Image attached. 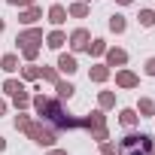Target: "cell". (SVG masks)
<instances>
[{"label": "cell", "mask_w": 155, "mask_h": 155, "mask_svg": "<svg viewBox=\"0 0 155 155\" xmlns=\"http://www.w3.org/2000/svg\"><path fill=\"white\" fill-rule=\"evenodd\" d=\"M31 104H34V110H37L40 122H46L52 131L79 128V125H82V119H73L70 113H64V107H61V101H58V97H46V94H37Z\"/></svg>", "instance_id": "cell-1"}, {"label": "cell", "mask_w": 155, "mask_h": 155, "mask_svg": "<svg viewBox=\"0 0 155 155\" xmlns=\"http://www.w3.org/2000/svg\"><path fill=\"white\" fill-rule=\"evenodd\" d=\"M152 149H155V143L149 134H128L119 143V155H149Z\"/></svg>", "instance_id": "cell-2"}, {"label": "cell", "mask_w": 155, "mask_h": 155, "mask_svg": "<svg viewBox=\"0 0 155 155\" xmlns=\"http://www.w3.org/2000/svg\"><path fill=\"white\" fill-rule=\"evenodd\" d=\"M25 134H28L34 143H40V146H55V140H58V131H52L46 122H31Z\"/></svg>", "instance_id": "cell-3"}, {"label": "cell", "mask_w": 155, "mask_h": 155, "mask_svg": "<svg viewBox=\"0 0 155 155\" xmlns=\"http://www.w3.org/2000/svg\"><path fill=\"white\" fill-rule=\"evenodd\" d=\"M88 40H91V34H88L85 28H76V31L67 37V43H70V49H73V52H82V49L88 46Z\"/></svg>", "instance_id": "cell-4"}, {"label": "cell", "mask_w": 155, "mask_h": 155, "mask_svg": "<svg viewBox=\"0 0 155 155\" xmlns=\"http://www.w3.org/2000/svg\"><path fill=\"white\" fill-rule=\"evenodd\" d=\"M107 67H125L128 64V52L125 49H107Z\"/></svg>", "instance_id": "cell-5"}, {"label": "cell", "mask_w": 155, "mask_h": 155, "mask_svg": "<svg viewBox=\"0 0 155 155\" xmlns=\"http://www.w3.org/2000/svg\"><path fill=\"white\" fill-rule=\"evenodd\" d=\"M116 85L119 88H137L140 79H137V73H131V70H119L116 73Z\"/></svg>", "instance_id": "cell-6"}, {"label": "cell", "mask_w": 155, "mask_h": 155, "mask_svg": "<svg viewBox=\"0 0 155 155\" xmlns=\"http://www.w3.org/2000/svg\"><path fill=\"white\" fill-rule=\"evenodd\" d=\"M104 125H107L104 110H94L91 116H85V119H82V128H88V131H97V128H104Z\"/></svg>", "instance_id": "cell-7"}, {"label": "cell", "mask_w": 155, "mask_h": 155, "mask_svg": "<svg viewBox=\"0 0 155 155\" xmlns=\"http://www.w3.org/2000/svg\"><path fill=\"white\" fill-rule=\"evenodd\" d=\"M15 43H18V49H21V46H28V43H43V31H40V28H28L25 34H18V40H15Z\"/></svg>", "instance_id": "cell-8"}, {"label": "cell", "mask_w": 155, "mask_h": 155, "mask_svg": "<svg viewBox=\"0 0 155 155\" xmlns=\"http://www.w3.org/2000/svg\"><path fill=\"white\" fill-rule=\"evenodd\" d=\"M67 18H70V15H67V9H64V6H61V3H55V6H52V9H49V21H52V25H55V28H61V25H64V21H67Z\"/></svg>", "instance_id": "cell-9"}, {"label": "cell", "mask_w": 155, "mask_h": 155, "mask_svg": "<svg viewBox=\"0 0 155 155\" xmlns=\"http://www.w3.org/2000/svg\"><path fill=\"white\" fill-rule=\"evenodd\" d=\"M58 70L67 73V76H73L76 70H79V67H76V58H73V55H61V58H58Z\"/></svg>", "instance_id": "cell-10"}, {"label": "cell", "mask_w": 155, "mask_h": 155, "mask_svg": "<svg viewBox=\"0 0 155 155\" xmlns=\"http://www.w3.org/2000/svg\"><path fill=\"white\" fill-rule=\"evenodd\" d=\"M88 79H91V82H107V79H110V67H107V64H94L91 73H88Z\"/></svg>", "instance_id": "cell-11"}, {"label": "cell", "mask_w": 155, "mask_h": 155, "mask_svg": "<svg viewBox=\"0 0 155 155\" xmlns=\"http://www.w3.org/2000/svg\"><path fill=\"white\" fill-rule=\"evenodd\" d=\"M37 18H43V9H40L37 3H34V6H28V9L21 12V18H18V21H21V25H34Z\"/></svg>", "instance_id": "cell-12"}, {"label": "cell", "mask_w": 155, "mask_h": 155, "mask_svg": "<svg viewBox=\"0 0 155 155\" xmlns=\"http://www.w3.org/2000/svg\"><path fill=\"white\" fill-rule=\"evenodd\" d=\"M55 91H58V101H70L76 88H73V82H64V79H58V82H55Z\"/></svg>", "instance_id": "cell-13"}, {"label": "cell", "mask_w": 155, "mask_h": 155, "mask_svg": "<svg viewBox=\"0 0 155 155\" xmlns=\"http://www.w3.org/2000/svg\"><path fill=\"white\" fill-rule=\"evenodd\" d=\"M64 43H67V34H64V31H52V34L46 37V46H49V49H61Z\"/></svg>", "instance_id": "cell-14"}, {"label": "cell", "mask_w": 155, "mask_h": 155, "mask_svg": "<svg viewBox=\"0 0 155 155\" xmlns=\"http://www.w3.org/2000/svg\"><path fill=\"white\" fill-rule=\"evenodd\" d=\"M0 70H6V73H15L18 70V55H3V58H0Z\"/></svg>", "instance_id": "cell-15"}, {"label": "cell", "mask_w": 155, "mask_h": 155, "mask_svg": "<svg viewBox=\"0 0 155 155\" xmlns=\"http://www.w3.org/2000/svg\"><path fill=\"white\" fill-rule=\"evenodd\" d=\"M137 113H140V116H155V101H152V97H143V101L137 104Z\"/></svg>", "instance_id": "cell-16"}, {"label": "cell", "mask_w": 155, "mask_h": 155, "mask_svg": "<svg viewBox=\"0 0 155 155\" xmlns=\"http://www.w3.org/2000/svg\"><path fill=\"white\" fill-rule=\"evenodd\" d=\"M67 15H73V18H85V15H88V6L82 3V0H76V3L67 9Z\"/></svg>", "instance_id": "cell-17"}, {"label": "cell", "mask_w": 155, "mask_h": 155, "mask_svg": "<svg viewBox=\"0 0 155 155\" xmlns=\"http://www.w3.org/2000/svg\"><path fill=\"white\" fill-rule=\"evenodd\" d=\"M125 28H128V21H125V15H116V12H113V15H110V31H116V34H122Z\"/></svg>", "instance_id": "cell-18"}, {"label": "cell", "mask_w": 155, "mask_h": 155, "mask_svg": "<svg viewBox=\"0 0 155 155\" xmlns=\"http://www.w3.org/2000/svg\"><path fill=\"white\" fill-rule=\"evenodd\" d=\"M21 55H25V61H37V55H40V43H28V46H21Z\"/></svg>", "instance_id": "cell-19"}, {"label": "cell", "mask_w": 155, "mask_h": 155, "mask_svg": "<svg viewBox=\"0 0 155 155\" xmlns=\"http://www.w3.org/2000/svg\"><path fill=\"white\" fill-rule=\"evenodd\" d=\"M3 91L12 97V94H18V91H25V85H21V79H6L3 82Z\"/></svg>", "instance_id": "cell-20"}, {"label": "cell", "mask_w": 155, "mask_h": 155, "mask_svg": "<svg viewBox=\"0 0 155 155\" xmlns=\"http://www.w3.org/2000/svg\"><path fill=\"white\" fill-rule=\"evenodd\" d=\"M119 116H122V125H125V128H134V125H137V119H140V116H137V110H122Z\"/></svg>", "instance_id": "cell-21"}, {"label": "cell", "mask_w": 155, "mask_h": 155, "mask_svg": "<svg viewBox=\"0 0 155 155\" xmlns=\"http://www.w3.org/2000/svg\"><path fill=\"white\" fill-rule=\"evenodd\" d=\"M21 79H28V82L40 79V67H37V64H28V67H21Z\"/></svg>", "instance_id": "cell-22"}, {"label": "cell", "mask_w": 155, "mask_h": 155, "mask_svg": "<svg viewBox=\"0 0 155 155\" xmlns=\"http://www.w3.org/2000/svg\"><path fill=\"white\" fill-rule=\"evenodd\" d=\"M85 49H88V55H104V52H107V43H104V40H88Z\"/></svg>", "instance_id": "cell-23"}, {"label": "cell", "mask_w": 155, "mask_h": 155, "mask_svg": "<svg viewBox=\"0 0 155 155\" xmlns=\"http://www.w3.org/2000/svg\"><path fill=\"white\" fill-rule=\"evenodd\" d=\"M97 104H101V110H110V107H116V94L113 91H101Z\"/></svg>", "instance_id": "cell-24"}, {"label": "cell", "mask_w": 155, "mask_h": 155, "mask_svg": "<svg viewBox=\"0 0 155 155\" xmlns=\"http://www.w3.org/2000/svg\"><path fill=\"white\" fill-rule=\"evenodd\" d=\"M140 25L143 28H152L155 25V9H140Z\"/></svg>", "instance_id": "cell-25"}, {"label": "cell", "mask_w": 155, "mask_h": 155, "mask_svg": "<svg viewBox=\"0 0 155 155\" xmlns=\"http://www.w3.org/2000/svg\"><path fill=\"white\" fill-rule=\"evenodd\" d=\"M40 76H43L46 82H52V85L58 82V70H55V67H40Z\"/></svg>", "instance_id": "cell-26"}, {"label": "cell", "mask_w": 155, "mask_h": 155, "mask_svg": "<svg viewBox=\"0 0 155 155\" xmlns=\"http://www.w3.org/2000/svg\"><path fill=\"white\" fill-rule=\"evenodd\" d=\"M12 101H15V107H18V110L31 107V97H28V91H18V94H12Z\"/></svg>", "instance_id": "cell-27"}, {"label": "cell", "mask_w": 155, "mask_h": 155, "mask_svg": "<svg viewBox=\"0 0 155 155\" xmlns=\"http://www.w3.org/2000/svg\"><path fill=\"white\" fill-rule=\"evenodd\" d=\"M28 125H31V116L18 113V116H15V131H28Z\"/></svg>", "instance_id": "cell-28"}, {"label": "cell", "mask_w": 155, "mask_h": 155, "mask_svg": "<svg viewBox=\"0 0 155 155\" xmlns=\"http://www.w3.org/2000/svg\"><path fill=\"white\" fill-rule=\"evenodd\" d=\"M91 137H94L97 143H104V140H110V131H107V125H104V128H97V131H91Z\"/></svg>", "instance_id": "cell-29"}, {"label": "cell", "mask_w": 155, "mask_h": 155, "mask_svg": "<svg viewBox=\"0 0 155 155\" xmlns=\"http://www.w3.org/2000/svg\"><path fill=\"white\" fill-rule=\"evenodd\" d=\"M101 149H104V155H119V146H116V143H110V140H104V143H101Z\"/></svg>", "instance_id": "cell-30"}, {"label": "cell", "mask_w": 155, "mask_h": 155, "mask_svg": "<svg viewBox=\"0 0 155 155\" xmlns=\"http://www.w3.org/2000/svg\"><path fill=\"white\" fill-rule=\"evenodd\" d=\"M6 3H9V6H34L37 0H6Z\"/></svg>", "instance_id": "cell-31"}, {"label": "cell", "mask_w": 155, "mask_h": 155, "mask_svg": "<svg viewBox=\"0 0 155 155\" xmlns=\"http://www.w3.org/2000/svg\"><path fill=\"white\" fill-rule=\"evenodd\" d=\"M146 73H149V76H155V58H149V61H146Z\"/></svg>", "instance_id": "cell-32"}, {"label": "cell", "mask_w": 155, "mask_h": 155, "mask_svg": "<svg viewBox=\"0 0 155 155\" xmlns=\"http://www.w3.org/2000/svg\"><path fill=\"white\" fill-rule=\"evenodd\" d=\"M3 113H6V101H3V97H0V116H3Z\"/></svg>", "instance_id": "cell-33"}, {"label": "cell", "mask_w": 155, "mask_h": 155, "mask_svg": "<svg viewBox=\"0 0 155 155\" xmlns=\"http://www.w3.org/2000/svg\"><path fill=\"white\" fill-rule=\"evenodd\" d=\"M49 155H67V152H64V149H52Z\"/></svg>", "instance_id": "cell-34"}, {"label": "cell", "mask_w": 155, "mask_h": 155, "mask_svg": "<svg viewBox=\"0 0 155 155\" xmlns=\"http://www.w3.org/2000/svg\"><path fill=\"white\" fill-rule=\"evenodd\" d=\"M3 149H6V140H3V137H0V152H3Z\"/></svg>", "instance_id": "cell-35"}, {"label": "cell", "mask_w": 155, "mask_h": 155, "mask_svg": "<svg viewBox=\"0 0 155 155\" xmlns=\"http://www.w3.org/2000/svg\"><path fill=\"white\" fill-rule=\"evenodd\" d=\"M3 31H6V21H3V18H0V34H3Z\"/></svg>", "instance_id": "cell-36"}, {"label": "cell", "mask_w": 155, "mask_h": 155, "mask_svg": "<svg viewBox=\"0 0 155 155\" xmlns=\"http://www.w3.org/2000/svg\"><path fill=\"white\" fill-rule=\"evenodd\" d=\"M116 3H122V6H128V3H131V0H116Z\"/></svg>", "instance_id": "cell-37"}]
</instances>
